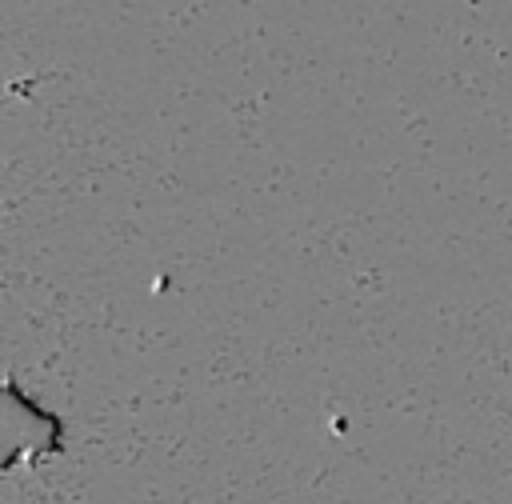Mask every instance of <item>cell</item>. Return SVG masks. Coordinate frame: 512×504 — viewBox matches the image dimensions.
<instances>
[{
  "mask_svg": "<svg viewBox=\"0 0 512 504\" xmlns=\"http://www.w3.org/2000/svg\"><path fill=\"white\" fill-rule=\"evenodd\" d=\"M64 448V424L20 392L12 376H0V476L36 468Z\"/></svg>",
  "mask_w": 512,
  "mask_h": 504,
  "instance_id": "6da1fadb",
  "label": "cell"
}]
</instances>
